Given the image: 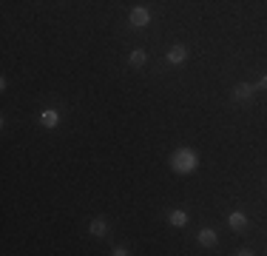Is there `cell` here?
<instances>
[{
    "label": "cell",
    "instance_id": "obj_1",
    "mask_svg": "<svg viewBox=\"0 0 267 256\" xmlns=\"http://www.w3.org/2000/svg\"><path fill=\"white\" fill-rule=\"evenodd\" d=\"M199 168V154L193 151V148H177L174 154H171V171L174 174H179V177H188V174H193Z\"/></svg>",
    "mask_w": 267,
    "mask_h": 256
},
{
    "label": "cell",
    "instance_id": "obj_2",
    "mask_svg": "<svg viewBox=\"0 0 267 256\" xmlns=\"http://www.w3.org/2000/svg\"><path fill=\"white\" fill-rule=\"evenodd\" d=\"M128 23L134 26V29H145V26L151 23V9L148 6H134L131 14H128Z\"/></svg>",
    "mask_w": 267,
    "mask_h": 256
},
{
    "label": "cell",
    "instance_id": "obj_3",
    "mask_svg": "<svg viewBox=\"0 0 267 256\" xmlns=\"http://www.w3.org/2000/svg\"><path fill=\"white\" fill-rule=\"evenodd\" d=\"M165 57H168L171 66H182V63L188 60V46L177 43V46H171V49H168V54H165Z\"/></svg>",
    "mask_w": 267,
    "mask_h": 256
},
{
    "label": "cell",
    "instance_id": "obj_4",
    "mask_svg": "<svg viewBox=\"0 0 267 256\" xmlns=\"http://www.w3.org/2000/svg\"><path fill=\"white\" fill-rule=\"evenodd\" d=\"M60 120H63V114H60L57 109H43L40 111V126L43 128H57Z\"/></svg>",
    "mask_w": 267,
    "mask_h": 256
},
{
    "label": "cell",
    "instance_id": "obj_5",
    "mask_svg": "<svg viewBox=\"0 0 267 256\" xmlns=\"http://www.w3.org/2000/svg\"><path fill=\"white\" fill-rule=\"evenodd\" d=\"M196 239H199V245H202V248H216V242H219V237H216L213 228H202Z\"/></svg>",
    "mask_w": 267,
    "mask_h": 256
},
{
    "label": "cell",
    "instance_id": "obj_6",
    "mask_svg": "<svg viewBox=\"0 0 267 256\" xmlns=\"http://www.w3.org/2000/svg\"><path fill=\"white\" fill-rule=\"evenodd\" d=\"M253 91H256V86H250V83H239L236 89H233V100H250L253 97Z\"/></svg>",
    "mask_w": 267,
    "mask_h": 256
},
{
    "label": "cell",
    "instance_id": "obj_7",
    "mask_svg": "<svg viewBox=\"0 0 267 256\" xmlns=\"http://www.w3.org/2000/svg\"><path fill=\"white\" fill-rule=\"evenodd\" d=\"M89 234H91V237H105V234H108V219L97 217V219H94V222L89 225Z\"/></svg>",
    "mask_w": 267,
    "mask_h": 256
},
{
    "label": "cell",
    "instance_id": "obj_8",
    "mask_svg": "<svg viewBox=\"0 0 267 256\" xmlns=\"http://www.w3.org/2000/svg\"><path fill=\"white\" fill-rule=\"evenodd\" d=\"M228 225L233 228V231H242V228L248 225V217H245V211H230Z\"/></svg>",
    "mask_w": 267,
    "mask_h": 256
},
{
    "label": "cell",
    "instance_id": "obj_9",
    "mask_svg": "<svg viewBox=\"0 0 267 256\" xmlns=\"http://www.w3.org/2000/svg\"><path fill=\"white\" fill-rule=\"evenodd\" d=\"M168 222H171L174 228H185V225H188V214L177 208V211H171V214H168Z\"/></svg>",
    "mask_w": 267,
    "mask_h": 256
},
{
    "label": "cell",
    "instance_id": "obj_10",
    "mask_svg": "<svg viewBox=\"0 0 267 256\" xmlns=\"http://www.w3.org/2000/svg\"><path fill=\"white\" fill-rule=\"evenodd\" d=\"M128 63L134 66V69H142V66L148 63V54H145L142 49H134V51H131V57H128Z\"/></svg>",
    "mask_w": 267,
    "mask_h": 256
},
{
    "label": "cell",
    "instance_id": "obj_11",
    "mask_svg": "<svg viewBox=\"0 0 267 256\" xmlns=\"http://www.w3.org/2000/svg\"><path fill=\"white\" fill-rule=\"evenodd\" d=\"M128 254H131V251L125 245H117V248H114V256H128Z\"/></svg>",
    "mask_w": 267,
    "mask_h": 256
},
{
    "label": "cell",
    "instance_id": "obj_12",
    "mask_svg": "<svg viewBox=\"0 0 267 256\" xmlns=\"http://www.w3.org/2000/svg\"><path fill=\"white\" fill-rule=\"evenodd\" d=\"M250 254H253L250 248H239V251H236V256H250Z\"/></svg>",
    "mask_w": 267,
    "mask_h": 256
},
{
    "label": "cell",
    "instance_id": "obj_13",
    "mask_svg": "<svg viewBox=\"0 0 267 256\" xmlns=\"http://www.w3.org/2000/svg\"><path fill=\"white\" fill-rule=\"evenodd\" d=\"M259 89H267V74H265L262 80H259Z\"/></svg>",
    "mask_w": 267,
    "mask_h": 256
}]
</instances>
